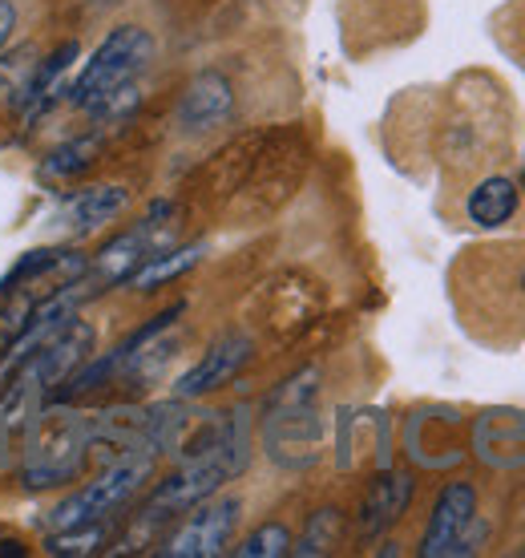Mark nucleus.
<instances>
[{"instance_id": "f257e3e1", "label": "nucleus", "mask_w": 525, "mask_h": 558, "mask_svg": "<svg viewBox=\"0 0 525 558\" xmlns=\"http://www.w3.org/2000/svg\"><path fill=\"white\" fill-rule=\"evenodd\" d=\"M465 332L493 352L525 340V243H481L461 252L449 276Z\"/></svg>"}, {"instance_id": "f03ea898", "label": "nucleus", "mask_w": 525, "mask_h": 558, "mask_svg": "<svg viewBox=\"0 0 525 558\" xmlns=\"http://www.w3.org/2000/svg\"><path fill=\"white\" fill-rule=\"evenodd\" d=\"M150 57H154V37L146 28L142 25L113 28L110 37L89 53L85 70L77 73V82L70 85V101L77 110L97 113V118L130 110L138 101L134 82H138V73H146Z\"/></svg>"}, {"instance_id": "7ed1b4c3", "label": "nucleus", "mask_w": 525, "mask_h": 558, "mask_svg": "<svg viewBox=\"0 0 525 558\" xmlns=\"http://www.w3.org/2000/svg\"><path fill=\"white\" fill-rule=\"evenodd\" d=\"M267 458L283 470H307L323 453V417H319V373L304 368L271 397L262 421Z\"/></svg>"}, {"instance_id": "20e7f679", "label": "nucleus", "mask_w": 525, "mask_h": 558, "mask_svg": "<svg viewBox=\"0 0 525 558\" xmlns=\"http://www.w3.org/2000/svg\"><path fill=\"white\" fill-rule=\"evenodd\" d=\"M94 446L89 441V425L73 413H41L37 421V433L28 437L25 449V465H21V477H25L28 489H45V486H61V482H73L85 465V449Z\"/></svg>"}, {"instance_id": "39448f33", "label": "nucleus", "mask_w": 525, "mask_h": 558, "mask_svg": "<svg viewBox=\"0 0 525 558\" xmlns=\"http://www.w3.org/2000/svg\"><path fill=\"white\" fill-rule=\"evenodd\" d=\"M154 474V453L146 449H130L122 461H113L106 474L89 482L85 489H77L73 498L57 506L53 518H49V526L53 531H73V526H89V522H101V518H110L113 510H122L134 494H138Z\"/></svg>"}, {"instance_id": "423d86ee", "label": "nucleus", "mask_w": 525, "mask_h": 558, "mask_svg": "<svg viewBox=\"0 0 525 558\" xmlns=\"http://www.w3.org/2000/svg\"><path fill=\"white\" fill-rule=\"evenodd\" d=\"M473 526H477V489H473V482H449L441 489L437 506H432L429 531L420 538V555H473L477 550Z\"/></svg>"}, {"instance_id": "0eeeda50", "label": "nucleus", "mask_w": 525, "mask_h": 558, "mask_svg": "<svg viewBox=\"0 0 525 558\" xmlns=\"http://www.w3.org/2000/svg\"><path fill=\"white\" fill-rule=\"evenodd\" d=\"M239 514H243V498H219V502H210L207 498V506L198 502V514H194L191 522L162 546V555H170V558L222 555L239 526Z\"/></svg>"}, {"instance_id": "6e6552de", "label": "nucleus", "mask_w": 525, "mask_h": 558, "mask_svg": "<svg viewBox=\"0 0 525 558\" xmlns=\"http://www.w3.org/2000/svg\"><path fill=\"white\" fill-rule=\"evenodd\" d=\"M251 352H255V344H251L247 332L219 336V340L207 349V356L179 377V385H174V397H182V401H198V397H207V392L222 389L227 380L239 377V368L251 361Z\"/></svg>"}, {"instance_id": "1a4fd4ad", "label": "nucleus", "mask_w": 525, "mask_h": 558, "mask_svg": "<svg viewBox=\"0 0 525 558\" xmlns=\"http://www.w3.org/2000/svg\"><path fill=\"white\" fill-rule=\"evenodd\" d=\"M525 210V195L517 174H505V170H489L469 186L465 195V219L477 231H501L510 227L517 215Z\"/></svg>"}, {"instance_id": "9d476101", "label": "nucleus", "mask_w": 525, "mask_h": 558, "mask_svg": "<svg viewBox=\"0 0 525 558\" xmlns=\"http://www.w3.org/2000/svg\"><path fill=\"white\" fill-rule=\"evenodd\" d=\"M130 207V191L125 186H85L77 195H70L57 207L53 223L61 239H85L110 227L122 210Z\"/></svg>"}, {"instance_id": "9b49d317", "label": "nucleus", "mask_w": 525, "mask_h": 558, "mask_svg": "<svg viewBox=\"0 0 525 558\" xmlns=\"http://www.w3.org/2000/svg\"><path fill=\"white\" fill-rule=\"evenodd\" d=\"M231 110H235L231 82L219 70H203L179 101V126L186 134H207V130H219L231 118Z\"/></svg>"}, {"instance_id": "f8f14e48", "label": "nucleus", "mask_w": 525, "mask_h": 558, "mask_svg": "<svg viewBox=\"0 0 525 558\" xmlns=\"http://www.w3.org/2000/svg\"><path fill=\"white\" fill-rule=\"evenodd\" d=\"M413 502V477L401 474V470H388L368 486L364 494V506H359V534L364 538H376L384 534L392 522H401V514Z\"/></svg>"}, {"instance_id": "ddd939ff", "label": "nucleus", "mask_w": 525, "mask_h": 558, "mask_svg": "<svg viewBox=\"0 0 525 558\" xmlns=\"http://www.w3.org/2000/svg\"><path fill=\"white\" fill-rule=\"evenodd\" d=\"M77 41H65L61 49H53V53L45 57V61H37V70L28 73L25 85L16 89V110L25 113L28 122L33 118H41L49 106L57 101V94H61V77L70 73V65L77 61Z\"/></svg>"}, {"instance_id": "4468645a", "label": "nucleus", "mask_w": 525, "mask_h": 558, "mask_svg": "<svg viewBox=\"0 0 525 558\" xmlns=\"http://www.w3.org/2000/svg\"><path fill=\"white\" fill-rule=\"evenodd\" d=\"M203 252H207L203 243H191V247H179V252H158V255H150L134 276L125 279V283H134L138 292H154V288H162L170 279L186 276V271L203 259Z\"/></svg>"}, {"instance_id": "2eb2a0df", "label": "nucleus", "mask_w": 525, "mask_h": 558, "mask_svg": "<svg viewBox=\"0 0 525 558\" xmlns=\"http://www.w3.org/2000/svg\"><path fill=\"white\" fill-rule=\"evenodd\" d=\"M97 154H101V142H97L94 134L70 138L65 146H57L41 162V179H73V174H82V170L94 167Z\"/></svg>"}, {"instance_id": "dca6fc26", "label": "nucleus", "mask_w": 525, "mask_h": 558, "mask_svg": "<svg viewBox=\"0 0 525 558\" xmlns=\"http://www.w3.org/2000/svg\"><path fill=\"white\" fill-rule=\"evenodd\" d=\"M335 538H340V510H319V514L307 522L300 546H291V555H328Z\"/></svg>"}, {"instance_id": "f3484780", "label": "nucleus", "mask_w": 525, "mask_h": 558, "mask_svg": "<svg viewBox=\"0 0 525 558\" xmlns=\"http://www.w3.org/2000/svg\"><path fill=\"white\" fill-rule=\"evenodd\" d=\"M239 558H283L291 555V534L288 526H279V522H267L259 531L251 534L247 543L235 550Z\"/></svg>"}, {"instance_id": "a211bd4d", "label": "nucleus", "mask_w": 525, "mask_h": 558, "mask_svg": "<svg viewBox=\"0 0 525 558\" xmlns=\"http://www.w3.org/2000/svg\"><path fill=\"white\" fill-rule=\"evenodd\" d=\"M101 538H106V531L97 522H89V526H73V531H53L45 550L49 555H89V550H97Z\"/></svg>"}, {"instance_id": "6ab92c4d", "label": "nucleus", "mask_w": 525, "mask_h": 558, "mask_svg": "<svg viewBox=\"0 0 525 558\" xmlns=\"http://www.w3.org/2000/svg\"><path fill=\"white\" fill-rule=\"evenodd\" d=\"M13 28H16V4L13 0H0V49L9 45Z\"/></svg>"}]
</instances>
